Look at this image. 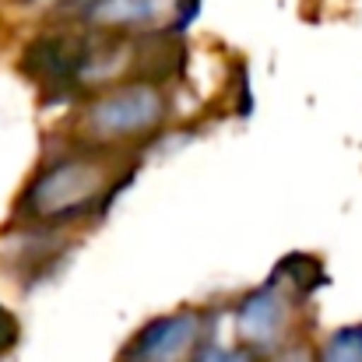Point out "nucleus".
Wrapping results in <instances>:
<instances>
[{"label": "nucleus", "mask_w": 362, "mask_h": 362, "mask_svg": "<svg viewBox=\"0 0 362 362\" xmlns=\"http://www.w3.org/2000/svg\"><path fill=\"white\" fill-rule=\"evenodd\" d=\"M201 352V317L173 313L151 320L127 349V362H194Z\"/></svg>", "instance_id": "obj_3"}, {"label": "nucleus", "mask_w": 362, "mask_h": 362, "mask_svg": "<svg viewBox=\"0 0 362 362\" xmlns=\"http://www.w3.org/2000/svg\"><path fill=\"white\" fill-rule=\"evenodd\" d=\"M274 362H310V356H306V352H299V349H296V352H285V356H281V359H274Z\"/></svg>", "instance_id": "obj_10"}, {"label": "nucleus", "mask_w": 362, "mask_h": 362, "mask_svg": "<svg viewBox=\"0 0 362 362\" xmlns=\"http://www.w3.org/2000/svg\"><path fill=\"white\" fill-rule=\"evenodd\" d=\"M274 281H288V288L292 292H299V296H310L317 285H324V271H320V264L313 260V257H285L281 260V267H278V274H274ZM285 288V292H288Z\"/></svg>", "instance_id": "obj_6"}, {"label": "nucleus", "mask_w": 362, "mask_h": 362, "mask_svg": "<svg viewBox=\"0 0 362 362\" xmlns=\"http://www.w3.org/2000/svg\"><path fill=\"white\" fill-rule=\"evenodd\" d=\"M110 183H113V169L106 155L99 151L67 155L32 180V187L21 197V211L39 222H67L95 208H106L113 194Z\"/></svg>", "instance_id": "obj_1"}, {"label": "nucleus", "mask_w": 362, "mask_h": 362, "mask_svg": "<svg viewBox=\"0 0 362 362\" xmlns=\"http://www.w3.org/2000/svg\"><path fill=\"white\" fill-rule=\"evenodd\" d=\"M194 362H253V356L246 349H226V345H208L201 349Z\"/></svg>", "instance_id": "obj_8"}, {"label": "nucleus", "mask_w": 362, "mask_h": 362, "mask_svg": "<svg viewBox=\"0 0 362 362\" xmlns=\"http://www.w3.org/2000/svg\"><path fill=\"white\" fill-rule=\"evenodd\" d=\"M162 113H165L162 92L155 85L137 81V85L110 88L106 95H99L85 110V127L95 141H127V137L148 134L162 120Z\"/></svg>", "instance_id": "obj_2"}, {"label": "nucleus", "mask_w": 362, "mask_h": 362, "mask_svg": "<svg viewBox=\"0 0 362 362\" xmlns=\"http://www.w3.org/2000/svg\"><path fill=\"white\" fill-rule=\"evenodd\" d=\"M14 341H18V324H14V317L0 306V352H7Z\"/></svg>", "instance_id": "obj_9"}, {"label": "nucleus", "mask_w": 362, "mask_h": 362, "mask_svg": "<svg viewBox=\"0 0 362 362\" xmlns=\"http://www.w3.org/2000/svg\"><path fill=\"white\" fill-rule=\"evenodd\" d=\"M288 313H292V303H288V292L278 281L250 292L240 303V313H236L240 338L250 349H274L288 331V320H292Z\"/></svg>", "instance_id": "obj_4"}, {"label": "nucleus", "mask_w": 362, "mask_h": 362, "mask_svg": "<svg viewBox=\"0 0 362 362\" xmlns=\"http://www.w3.org/2000/svg\"><path fill=\"white\" fill-rule=\"evenodd\" d=\"M320 362H362V327H341L327 338Z\"/></svg>", "instance_id": "obj_7"}, {"label": "nucleus", "mask_w": 362, "mask_h": 362, "mask_svg": "<svg viewBox=\"0 0 362 362\" xmlns=\"http://www.w3.org/2000/svg\"><path fill=\"white\" fill-rule=\"evenodd\" d=\"M187 18H194L190 0H95L88 7V21L106 32H141Z\"/></svg>", "instance_id": "obj_5"}, {"label": "nucleus", "mask_w": 362, "mask_h": 362, "mask_svg": "<svg viewBox=\"0 0 362 362\" xmlns=\"http://www.w3.org/2000/svg\"><path fill=\"white\" fill-rule=\"evenodd\" d=\"M74 4H85V0H74ZM92 4H95V0H92Z\"/></svg>", "instance_id": "obj_11"}]
</instances>
